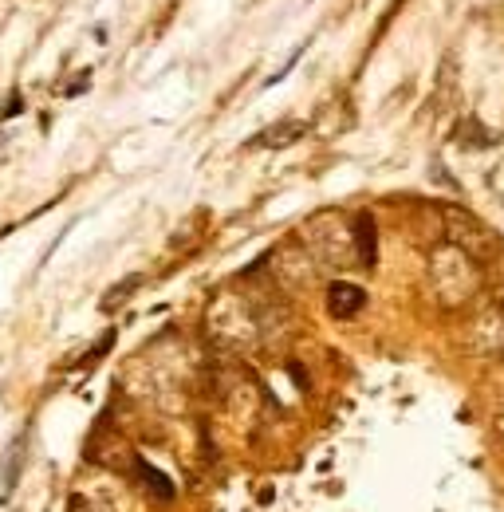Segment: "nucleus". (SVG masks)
<instances>
[{
  "mask_svg": "<svg viewBox=\"0 0 504 512\" xmlns=\"http://www.w3.org/2000/svg\"><path fill=\"white\" fill-rule=\"evenodd\" d=\"M430 284L438 292L441 308H449V312L465 308L473 300V292H477V264H473V256L465 253L461 245H453V241L438 245L434 256H430Z\"/></svg>",
  "mask_w": 504,
  "mask_h": 512,
  "instance_id": "1",
  "label": "nucleus"
},
{
  "mask_svg": "<svg viewBox=\"0 0 504 512\" xmlns=\"http://www.w3.org/2000/svg\"><path fill=\"white\" fill-rule=\"evenodd\" d=\"M304 237H308V253L319 264H347L355 260V237H351V225L339 217V213H319L304 225Z\"/></svg>",
  "mask_w": 504,
  "mask_h": 512,
  "instance_id": "2",
  "label": "nucleus"
},
{
  "mask_svg": "<svg viewBox=\"0 0 504 512\" xmlns=\"http://www.w3.org/2000/svg\"><path fill=\"white\" fill-rule=\"evenodd\" d=\"M209 327H213L221 347H249L260 335V316L252 312V304H245L241 296H225L221 304H213Z\"/></svg>",
  "mask_w": 504,
  "mask_h": 512,
  "instance_id": "3",
  "label": "nucleus"
},
{
  "mask_svg": "<svg viewBox=\"0 0 504 512\" xmlns=\"http://www.w3.org/2000/svg\"><path fill=\"white\" fill-rule=\"evenodd\" d=\"M304 134H308V127L300 119H280V123H272L268 130L252 134L245 146L249 150H284V146H296Z\"/></svg>",
  "mask_w": 504,
  "mask_h": 512,
  "instance_id": "4",
  "label": "nucleus"
},
{
  "mask_svg": "<svg viewBox=\"0 0 504 512\" xmlns=\"http://www.w3.org/2000/svg\"><path fill=\"white\" fill-rule=\"evenodd\" d=\"M367 308V292L355 284V280H335L331 288H327V312L331 316H359Z\"/></svg>",
  "mask_w": 504,
  "mask_h": 512,
  "instance_id": "5",
  "label": "nucleus"
},
{
  "mask_svg": "<svg viewBox=\"0 0 504 512\" xmlns=\"http://www.w3.org/2000/svg\"><path fill=\"white\" fill-rule=\"evenodd\" d=\"M351 237H355V260L363 268H375L378 264V229L371 213H355L351 217Z\"/></svg>",
  "mask_w": 504,
  "mask_h": 512,
  "instance_id": "6",
  "label": "nucleus"
},
{
  "mask_svg": "<svg viewBox=\"0 0 504 512\" xmlns=\"http://www.w3.org/2000/svg\"><path fill=\"white\" fill-rule=\"evenodd\" d=\"M134 473H138V477L150 485V493H154V497H162V501H170V497H174V481H170L166 473H158L154 465H146V461H134Z\"/></svg>",
  "mask_w": 504,
  "mask_h": 512,
  "instance_id": "7",
  "label": "nucleus"
},
{
  "mask_svg": "<svg viewBox=\"0 0 504 512\" xmlns=\"http://www.w3.org/2000/svg\"><path fill=\"white\" fill-rule=\"evenodd\" d=\"M138 288H142V276H126L123 284H115V288H111V292L99 300V308H103V312H115V308H123V304L130 300V296H134V292H138Z\"/></svg>",
  "mask_w": 504,
  "mask_h": 512,
  "instance_id": "8",
  "label": "nucleus"
},
{
  "mask_svg": "<svg viewBox=\"0 0 504 512\" xmlns=\"http://www.w3.org/2000/svg\"><path fill=\"white\" fill-rule=\"evenodd\" d=\"M111 343H115V331H107V335H103V339H99V347H91V351H87V355H83V363H79V367H83V371H87V367H91V363H99V359H103V355H107V351H111Z\"/></svg>",
  "mask_w": 504,
  "mask_h": 512,
  "instance_id": "9",
  "label": "nucleus"
},
{
  "mask_svg": "<svg viewBox=\"0 0 504 512\" xmlns=\"http://www.w3.org/2000/svg\"><path fill=\"white\" fill-rule=\"evenodd\" d=\"M20 111H24V99L12 91V95L4 99V107H0V119H8V115H20Z\"/></svg>",
  "mask_w": 504,
  "mask_h": 512,
  "instance_id": "10",
  "label": "nucleus"
}]
</instances>
